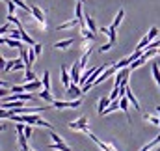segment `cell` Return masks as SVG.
I'll return each mask as SVG.
<instances>
[{
  "mask_svg": "<svg viewBox=\"0 0 160 151\" xmlns=\"http://www.w3.org/2000/svg\"><path fill=\"white\" fill-rule=\"evenodd\" d=\"M80 105H82L80 99H71V101H54V103H52V107H54V108H60V110H63V108H78Z\"/></svg>",
  "mask_w": 160,
  "mask_h": 151,
  "instance_id": "1",
  "label": "cell"
},
{
  "mask_svg": "<svg viewBox=\"0 0 160 151\" xmlns=\"http://www.w3.org/2000/svg\"><path fill=\"white\" fill-rule=\"evenodd\" d=\"M67 127H69V129H73V131H80V133H82V129H84V127H88V116H80L77 121H69V123H67Z\"/></svg>",
  "mask_w": 160,
  "mask_h": 151,
  "instance_id": "2",
  "label": "cell"
},
{
  "mask_svg": "<svg viewBox=\"0 0 160 151\" xmlns=\"http://www.w3.org/2000/svg\"><path fill=\"white\" fill-rule=\"evenodd\" d=\"M0 43H2V45H8V47H13V49H22V47H24L21 39H11V38H6V36H2Z\"/></svg>",
  "mask_w": 160,
  "mask_h": 151,
  "instance_id": "3",
  "label": "cell"
},
{
  "mask_svg": "<svg viewBox=\"0 0 160 151\" xmlns=\"http://www.w3.org/2000/svg\"><path fill=\"white\" fill-rule=\"evenodd\" d=\"M65 91H67V95H69L71 99H80V95L84 93V91H82V88H78V84H75V82H73Z\"/></svg>",
  "mask_w": 160,
  "mask_h": 151,
  "instance_id": "4",
  "label": "cell"
},
{
  "mask_svg": "<svg viewBox=\"0 0 160 151\" xmlns=\"http://www.w3.org/2000/svg\"><path fill=\"white\" fill-rule=\"evenodd\" d=\"M125 88H127V93H125V95L128 97V101H130V105H132V107H134V108H136V110H138L140 114H142V107H140V103H138V99H136V95L132 93V90H130V86L127 84Z\"/></svg>",
  "mask_w": 160,
  "mask_h": 151,
  "instance_id": "5",
  "label": "cell"
},
{
  "mask_svg": "<svg viewBox=\"0 0 160 151\" xmlns=\"http://www.w3.org/2000/svg\"><path fill=\"white\" fill-rule=\"evenodd\" d=\"M80 69H82V67H80V62H75V64L71 65V71H69V73H71V78H73L75 84H78L80 82V76H82Z\"/></svg>",
  "mask_w": 160,
  "mask_h": 151,
  "instance_id": "6",
  "label": "cell"
},
{
  "mask_svg": "<svg viewBox=\"0 0 160 151\" xmlns=\"http://www.w3.org/2000/svg\"><path fill=\"white\" fill-rule=\"evenodd\" d=\"M71 80H73V78H71V73L67 71V65H62V82H63L65 90H67V88H69V86L73 84Z\"/></svg>",
  "mask_w": 160,
  "mask_h": 151,
  "instance_id": "7",
  "label": "cell"
},
{
  "mask_svg": "<svg viewBox=\"0 0 160 151\" xmlns=\"http://www.w3.org/2000/svg\"><path fill=\"white\" fill-rule=\"evenodd\" d=\"M119 103H121V110L127 114V121L132 125V119H130V114H128V103H130V101H128V97H127V95L119 97Z\"/></svg>",
  "mask_w": 160,
  "mask_h": 151,
  "instance_id": "8",
  "label": "cell"
},
{
  "mask_svg": "<svg viewBox=\"0 0 160 151\" xmlns=\"http://www.w3.org/2000/svg\"><path fill=\"white\" fill-rule=\"evenodd\" d=\"M89 138H91V140H93V142H95V144H97V146H99L102 151H116V148H112L110 144H104V142H101V140H99V138H97L93 133H89Z\"/></svg>",
  "mask_w": 160,
  "mask_h": 151,
  "instance_id": "9",
  "label": "cell"
},
{
  "mask_svg": "<svg viewBox=\"0 0 160 151\" xmlns=\"http://www.w3.org/2000/svg\"><path fill=\"white\" fill-rule=\"evenodd\" d=\"M110 103H112L110 97H101V101H99V105H97V112H99V116H102V112L110 107Z\"/></svg>",
  "mask_w": 160,
  "mask_h": 151,
  "instance_id": "10",
  "label": "cell"
},
{
  "mask_svg": "<svg viewBox=\"0 0 160 151\" xmlns=\"http://www.w3.org/2000/svg\"><path fill=\"white\" fill-rule=\"evenodd\" d=\"M32 15L36 17V21H39L41 24H43V28H45V13L41 11L39 6H32Z\"/></svg>",
  "mask_w": 160,
  "mask_h": 151,
  "instance_id": "11",
  "label": "cell"
},
{
  "mask_svg": "<svg viewBox=\"0 0 160 151\" xmlns=\"http://www.w3.org/2000/svg\"><path fill=\"white\" fill-rule=\"evenodd\" d=\"M43 88V80H34V82H26L24 84V91H36Z\"/></svg>",
  "mask_w": 160,
  "mask_h": 151,
  "instance_id": "12",
  "label": "cell"
},
{
  "mask_svg": "<svg viewBox=\"0 0 160 151\" xmlns=\"http://www.w3.org/2000/svg\"><path fill=\"white\" fill-rule=\"evenodd\" d=\"M73 41H75L73 38H69V39H62V41H56V43H54V49L65 50V49H69V47L73 45Z\"/></svg>",
  "mask_w": 160,
  "mask_h": 151,
  "instance_id": "13",
  "label": "cell"
},
{
  "mask_svg": "<svg viewBox=\"0 0 160 151\" xmlns=\"http://www.w3.org/2000/svg\"><path fill=\"white\" fill-rule=\"evenodd\" d=\"M123 19H125V9H119L118 15H116V19H114V23H112V26H110V30H118V26L121 24Z\"/></svg>",
  "mask_w": 160,
  "mask_h": 151,
  "instance_id": "14",
  "label": "cell"
},
{
  "mask_svg": "<svg viewBox=\"0 0 160 151\" xmlns=\"http://www.w3.org/2000/svg\"><path fill=\"white\" fill-rule=\"evenodd\" d=\"M77 24H80L78 19H71V21H67V23H63V24L56 26V30H67V28H73V26H77Z\"/></svg>",
  "mask_w": 160,
  "mask_h": 151,
  "instance_id": "15",
  "label": "cell"
},
{
  "mask_svg": "<svg viewBox=\"0 0 160 151\" xmlns=\"http://www.w3.org/2000/svg\"><path fill=\"white\" fill-rule=\"evenodd\" d=\"M119 108H121V103H119V99H118V101H112V103H110V107H108V108H106V110L102 112V116H108V114L116 112V110H119Z\"/></svg>",
  "mask_w": 160,
  "mask_h": 151,
  "instance_id": "16",
  "label": "cell"
},
{
  "mask_svg": "<svg viewBox=\"0 0 160 151\" xmlns=\"http://www.w3.org/2000/svg\"><path fill=\"white\" fill-rule=\"evenodd\" d=\"M80 34L84 36V39H89V41H95V34L88 28V26H80Z\"/></svg>",
  "mask_w": 160,
  "mask_h": 151,
  "instance_id": "17",
  "label": "cell"
},
{
  "mask_svg": "<svg viewBox=\"0 0 160 151\" xmlns=\"http://www.w3.org/2000/svg\"><path fill=\"white\" fill-rule=\"evenodd\" d=\"M86 26H88V28H89V30H91L93 34H97V30H99V26L95 24V21H93V19H91V17H89L88 13H86Z\"/></svg>",
  "mask_w": 160,
  "mask_h": 151,
  "instance_id": "18",
  "label": "cell"
},
{
  "mask_svg": "<svg viewBox=\"0 0 160 151\" xmlns=\"http://www.w3.org/2000/svg\"><path fill=\"white\" fill-rule=\"evenodd\" d=\"M151 73H153V78H155V82L158 84V88H160V69H158V64H157V62L153 64V67H151Z\"/></svg>",
  "mask_w": 160,
  "mask_h": 151,
  "instance_id": "19",
  "label": "cell"
},
{
  "mask_svg": "<svg viewBox=\"0 0 160 151\" xmlns=\"http://www.w3.org/2000/svg\"><path fill=\"white\" fill-rule=\"evenodd\" d=\"M47 148H50V149H58V151H71V148H69L65 142H62V144H50V146H47Z\"/></svg>",
  "mask_w": 160,
  "mask_h": 151,
  "instance_id": "20",
  "label": "cell"
},
{
  "mask_svg": "<svg viewBox=\"0 0 160 151\" xmlns=\"http://www.w3.org/2000/svg\"><path fill=\"white\" fill-rule=\"evenodd\" d=\"M39 97H41V101H47V103H54V99H52V95H50V91L48 90H43V91H39Z\"/></svg>",
  "mask_w": 160,
  "mask_h": 151,
  "instance_id": "21",
  "label": "cell"
},
{
  "mask_svg": "<svg viewBox=\"0 0 160 151\" xmlns=\"http://www.w3.org/2000/svg\"><path fill=\"white\" fill-rule=\"evenodd\" d=\"M43 90H48L50 91V73L48 71L43 73Z\"/></svg>",
  "mask_w": 160,
  "mask_h": 151,
  "instance_id": "22",
  "label": "cell"
},
{
  "mask_svg": "<svg viewBox=\"0 0 160 151\" xmlns=\"http://www.w3.org/2000/svg\"><path fill=\"white\" fill-rule=\"evenodd\" d=\"M34 80H38L36 73H34L32 69H26V75H24V84H26V82H34Z\"/></svg>",
  "mask_w": 160,
  "mask_h": 151,
  "instance_id": "23",
  "label": "cell"
},
{
  "mask_svg": "<svg viewBox=\"0 0 160 151\" xmlns=\"http://www.w3.org/2000/svg\"><path fill=\"white\" fill-rule=\"evenodd\" d=\"M142 116H143V119L151 121L153 125H160V117H157V116H151V114H142Z\"/></svg>",
  "mask_w": 160,
  "mask_h": 151,
  "instance_id": "24",
  "label": "cell"
},
{
  "mask_svg": "<svg viewBox=\"0 0 160 151\" xmlns=\"http://www.w3.org/2000/svg\"><path fill=\"white\" fill-rule=\"evenodd\" d=\"M38 125H39V127H45V129H48V131H52V129H54V127H52V123L45 121L41 116H38Z\"/></svg>",
  "mask_w": 160,
  "mask_h": 151,
  "instance_id": "25",
  "label": "cell"
},
{
  "mask_svg": "<svg viewBox=\"0 0 160 151\" xmlns=\"http://www.w3.org/2000/svg\"><path fill=\"white\" fill-rule=\"evenodd\" d=\"M8 23H13L17 28H21V26H22V24H21V21H19L15 15H11V13H8Z\"/></svg>",
  "mask_w": 160,
  "mask_h": 151,
  "instance_id": "26",
  "label": "cell"
},
{
  "mask_svg": "<svg viewBox=\"0 0 160 151\" xmlns=\"http://www.w3.org/2000/svg\"><path fill=\"white\" fill-rule=\"evenodd\" d=\"M48 136L52 138V142H54V144H62V142H63V140H62V136H58L54 131H48Z\"/></svg>",
  "mask_w": 160,
  "mask_h": 151,
  "instance_id": "27",
  "label": "cell"
},
{
  "mask_svg": "<svg viewBox=\"0 0 160 151\" xmlns=\"http://www.w3.org/2000/svg\"><path fill=\"white\" fill-rule=\"evenodd\" d=\"M157 36H158V28H157V26H153V28L147 32V38L151 39V43H153V39L157 38Z\"/></svg>",
  "mask_w": 160,
  "mask_h": 151,
  "instance_id": "28",
  "label": "cell"
},
{
  "mask_svg": "<svg viewBox=\"0 0 160 151\" xmlns=\"http://www.w3.org/2000/svg\"><path fill=\"white\" fill-rule=\"evenodd\" d=\"M9 30H11V23H6V24L0 28V34H2V36H6V34H9Z\"/></svg>",
  "mask_w": 160,
  "mask_h": 151,
  "instance_id": "29",
  "label": "cell"
},
{
  "mask_svg": "<svg viewBox=\"0 0 160 151\" xmlns=\"http://www.w3.org/2000/svg\"><path fill=\"white\" fill-rule=\"evenodd\" d=\"M88 58H89V54H88V52H84V54H82V58H80V67H82V69H86Z\"/></svg>",
  "mask_w": 160,
  "mask_h": 151,
  "instance_id": "30",
  "label": "cell"
},
{
  "mask_svg": "<svg viewBox=\"0 0 160 151\" xmlns=\"http://www.w3.org/2000/svg\"><path fill=\"white\" fill-rule=\"evenodd\" d=\"M11 88V93H24V86H9Z\"/></svg>",
  "mask_w": 160,
  "mask_h": 151,
  "instance_id": "31",
  "label": "cell"
},
{
  "mask_svg": "<svg viewBox=\"0 0 160 151\" xmlns=\"http://www.w3.org/2000/svg\"><path fill=\"white\" fill-rule=\"evenodd\" d=\"M112 47H114V43H110V41H108V43H104V45H101V49H99V52H106V50H110Z\"/></svg>",
  "mask_w": 160,
  "mask_h": 151,
  "instance_id": "32",
  "label": "cell"
},
{
  "mask_svg": "<svg viewBox=\"0 0 160 151\" xmlns=\"http://www.w3.org/2000/svg\"><path fill=\"white\" fill-rule=\"evenodd\" d=\"M28 56H30V65H32V64L36 62V58H38V54H36V50H34V47H32V49L28 50Z\"/></svg>",
  "mask_w": 160,
  "mask_h": 151,
  "instance_id": "33",
  "label": "cell"
},
{
  "mask_svg": "<svg viewBox=\"0 0 160 151\" xmlns=\"http://www.w3.org/2000/svg\"><path fill=\"white\" fill-rule=\"evenodd\" d=\"M34 50H36V54H38V56H41V52H43V47H41L39 43H36V45H34Z\"/></svg>",
  "mask_w": 160,
  "mask_h": 151,
  "instance_id": "34",
  "label": "cell"
},
{
  "mask_svg": "<svg viewBox=\"0 0 160 151\" xmlns=\"http://www.w3.org/2000/svg\"><path fill=\"white\" fill-rule=\"evenodd\" d=\"M24 134H26V138H30V136H32V127H30V125H26V127H24Z\"/></svg>",
  "mask_w": 160,
  "mask_h": 151,
  "instance_id": "35",
  "label": "cell"
},
{
  "mask_svg": "<svg viewBox=\"0 0 160 151\" xmlns=\"http://www.w3.org/2000/svg\"><path fill=\"white\" fill-rule=\"evenodd\" d=\"M0 93H2V97H8V88H2V91H0Z\"/></svg>",
  "mask_w": 160,
  "mask_h": 151,
  "instance_id": "36",
  "label": "cell"
},
{
  "mask_svg": "<svg viewBox=\"0 0 160 151\" xmlns=\"http://www.w3.org/2000/svg\"><path fill=\"white\" fill-rule=\"evenodd\" d=\"M157 112H158V116H160V107H157Z\"/></svg>",
  "mask_w": 160,
  "mask_h": 151,
  "instance_id": "37",
  "label": "cell"
},
{
  "mask_svg": "<svg viewBox=\"0 0 160 151\" xmlns=\"http://www.w3.org/2000/svg\"><path fill=\"white\" fill-rule=\"evenodd\" d=\"M78 2H86V0H78Z\"/></svg>",
  "mask_w": 160,
  "mask_h": 151,
  "instance_id": "38",
  "label": "cell"
},
{
  "mask_svg": "<svg viewBox=\"0 0 160 151\" xmlns=\"http://www.w3.org/2000/svg\"><path fill=\"white\" fill-rule=\"evenodd\" d=\"M4 2H6V0H4Z\"/></svg>",
  "mask_w": 160,
  "mask_h": 151,
  "instance_id": "39",
  "label": "cell"
},
{
  "mask_svg": "<svg viewBox=\"0 0 160 151\" xmlns=\"http://www.w3.org/2000/svg\"><path fill=\"white\" fill-rule=\"evenodd\" d=\"M158 127H160V125H158Z\"/></svg>",
  "mask_w": 160,
  "mask_h": 151,
  "instance_id": "40",
  "label": "cell"
}]
</instances>
